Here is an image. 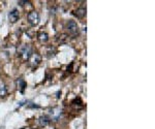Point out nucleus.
<instances>
[{
	"instance_id": "nucleus-1",
	"label": "nucleus",
	"mask_w": 155,
	"mask_h": 129,
	"mask_svg": "<svg viewBox=\"0 0 155 129\" xmlns=\"http://www.w3.org/2000/svg\"><path fill=\"white\" fill-rule=\"evenodd\" d=\"M19 55L25 61H26V60H29V58L31 57V55H32V48H31V46H30V45H24V46L21 48V50H20Z\"/></svg>"
},
{
	"instance_id": "nucleus-2",
	"label": "nucleus",
	"mask_w": 155,
	"mask_h": 129,
	"mask_svg": "<svg viewBox=\"0 0 155 129\" xmlns=\"http://www.w3.org/2000/svg\"><path fill=\"white\" fill-rule=\"evenodd\" d=\"M27 19H28V22H29L32 26H35V25H37L38 23H39V15H38L37 11H32L28 14Z\"/></svg>"
},
{
	"instance_id": "nucleus-3",
	"label": "nucleus",
	"mask_w": 155,
	"mask_h": 129,
	"mask_svg": "<svg viewBox=\"0 0 155 129\" xmlns=\"http://www.w3.org/2000/svg\"><path fill=\"white\" fill-rule=\"evenodd\" d=\"M67 30H68V33L71 34L73 36H77V35L79 34V27H78V24H77L75 21H69L67 23Z\"/></svg>"
},
{
	"instance_id": "nucleus-4",
	"label": "nucleus",
	"mask_w": 155,
	"mask_h": 129,
	"mask_svg": "<svg viewBox=\"0 0 155 129\" xmlns=\"http://www.w3.org/2000/svg\"><path fill=\"white\" fill-rule=\"evenodd\" d=\"M41 55H38V54H32L31 57L29 58V63L32 67H36V66L41 63Z\"/></svg>"
},
{
	"instance_id": "nucleus-5",
	"label": "nucleus",
	"mask_w": 155,
	"mask_h": 129,
	"mask_svg": "<svg viewBox=\"0 0 155 129\" xmlns=\"http://www.w3.org/2000/svg\"><path fill=\"white\" fill-rule=\"evenodd\" d=\"M20 18V14L19 11L17 8H14L13 11H11V13L8 14V19H9V22L11 23H16Z\"/></svg>"
},
{
	"instance_id": "nucleus-6",
	"label": "nucleus",
	"mask_w": 155,
	"mask_h": 129,
	"mask_svg": "<svg viewBox=\"0 0 155 129\" xmlns=\"http://www.w3.org/2000/svg\"><path fill=\"white\" fill-rule=\"evenodd\" d=\"M50 114H51L52 118L54 119V120H57L60 117V115H61V110H60L59 108H51V110H50Z\"/></svg>"
},
{
	"instance_id": "nucleus-7",
	"label": "nucleus",
	"mask_w": 155,
	"mask_h": 129,
	"mask_svg": "<svg viewBox=\"0 0 155 129\" xmlns=\"http://www.w3.org/2000/svg\"><path fill=\"white\" fill-rule=\"evenodd\" d=\"M74 15L77 17V18L83 19L84 17H86V8H84V7H80V8H78L77 11H75Z\"/></svg>"
},
{
	"instance_id": "nucleus-8",
	"label": "nucleus",
	"mask_w": 155,
	"mask_h": 129,
	"mask_svg": "<svg viewBox=\"0 0 155 129\" xmlns=\"http://www.w3.org/2000/svg\"><path fill=\"white\" fill-rule=\"evenodd\" d=\"M16 83H17V86H18V89L23 93L25 88H26V86H27V85H26V82H25L23 78H18L16 81Z\"/></svg>"
},
{
	"instance_id": "nucleus-9",
	"label": "nucleus",
	"mask_w": 155,
	"mask_h": 129,
	"mask_svg": "<svg viewBox=\"0 0 155 129\" xmlns=\"http://www.w3.org/2000/svg\"><path fill=\"white\" fill-rule=\"evenodd\" d=\"M7 95V89L4 82L0 80V97H5Z\"/></svg>"
},
{
	"instance_id": "nucleus-10",
	"label": "nucleus",
	"mask_w": 155,
	"mask_h": 129,
	"mask_svg": "<svg viewBox=\"0 0 155 129\" xmlns=\"http://www.w3.org/2000/svg\"><path fill=\"white\" fill-rule=\"evenodd\" d=\"M38 122H39V125L41 126H47V125H49L50 123V118L49 117H47V116H41V118L38 119Z\"/></svg>"
},
{
	"instance_id": "nucleus-11",
	"label": "nucleus",
	"mask_w": 155,
	"mask_h": 129,
	"mask_svg": "<svg viewBox=\"0 0 155 129\" xmlns=\"http://www.w3.org/2000/svg\"><path fill=\"white\" fill-rule=\"evenodd\" d=\"M38 37V41H41V43H47V41H49V35L47 32H39L37 35Z\"/></svg>"
}]
</instances>
